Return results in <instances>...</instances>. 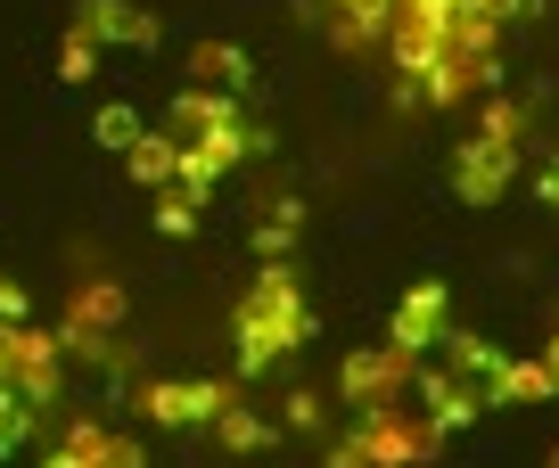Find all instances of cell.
I'll use <instances>...</instances> for the list:
<instances>
[{
    "label": "cell",
    "mask_w": 559,
    "mask_h": 468,
    "mask_svg": "<svg viewBox=\"0 0 559 468\" xmlns=\"http://www.w3.org/2000/svg\"><path fill=\"white\" fill-rule=\"evenodd\" d=\"M444 321H453V288H444V279H419V288H403V296H395L386 346H403V353H428V346H444Z\"/></svg>",
    "instance_id": "obj_8"
},
{
    "label": "cell",
    "mask_w": 559,
    "mask_h": 468,
    "mask_svg": "<svg viewBox=\"0 0 559 468\" xmlns=\"http://www.w3.org/2000/svg\"><path fill=\"white\" fill-rule=\"evenodd\" d=\"M99 74V41L83 34V25H67V41H58V83H91Z\"/></svg>",
    "instance_id": "obj_20"
},
{
    "label": "cell",
    "mask_w": 559,
    "mask_h": 468,
    "mask_svg": "<svg viewBox=\"0 0 559 468\" xmlns=\"http://www.w3.org/2000/svg\"><path fill=\"white\" fill-rule=\"evenodd\" d=\"M519 156H526V99L519 91H486L477 99V132L453 156V197L461 206H493L519 181Z\"/></svg>",
    "instance_id": "obj_3"
},
{
    "label": "cell",
    "mask_w": 559,
    "mask_h": 468,
    "mask_svg": "<svg viewBox=\"0 0 559 468\" xmlns=\"http://www.w3.org/2000/svg\"><path fill=\"white\" fill-rule=\"evenodd\" d=\"M25 435H34V403H25L17 386H0V460H9Z\"/></svg>",
    "instance_id": "obj_21"
},
{
    "label": "cell",
    "mask_w": 559,
    "mask_h": 468,
    "mask_svg": "<svg viewBox=\"0 0 559 468\" xmlns=\"http://www.w3.org/2000/svg\"><path fill=\"white\" fill-rule=\"evenodd\" d=\"M0 321H25V288L9 272H0Z\"/></svg>",
    "instance_id": "obj_23"
},
{
    "label": "cell",
    "mask_w": 559,
    "mask_h": 468,
    "mask_svg": "<svg viewBox=\"0 0 559 468\" xmlns=\"http://www.w3.org/2000/svg\"><path fill=\"white\" fill-rule=\"evenodd\" d=\"M297 223H305L297 197H272V206H263V223H255V255H263V263H288V247H297Z\"/></svg>",
    "instance_id": "obj_16"
},
{
    "label": "cell",
    "mask_w": 559,
    "mask_h": 468,
    "mask_svg": "<svg viewBox=\"0 0 559 468\" xmlns=\"http://www.w3.org/2000/svg\"><path fill=\"white\" fill-rule=\"evenodd\" d=\"M321 17H330V41H337V50L362 58V50H386L395 0H321Z\"/></svg>",
    "instance_id": "obj_10"
},
{
    "label": "cell",
    "mask_w": 559,
    "mask_h": 468,
    "mask_svg": "<svg viewBox=\"0 0 559 468\" xmlns=\"http://www.w3.org/2000/svg\"><path fill=\"white\" fill-rule=\"evenodd\" d=\"M543 362H551V379H559V329H551V346H543Z\"/></svg>",
    "instance_id": "obj_24"
},
{
    "label": "cell",
    "mask_w": 559,
    "mask_h": 468,
    "mask_svg": "<svg viewBox=\"0 0 559 468\" xmlns=\"http://www.w3.org/2000/svg\"><path fill=\"white\" fill-rule=\"evenodd\" d=\"M419 411L437 419L444 435H461V428H477V411H486V395H477L469 379H453V370H419Z\"/></svg>",
    "instance_id": "obj_11"
},
{
    "label": "cell",
    "mask_w": 559,
    "mask_h": 468,
    "mask_svg": "<svg viewBox=\"0 0 559 468\" xmlns=\"http://www.w3.org/2000/svg\"><path fill=\"white\" fill-rule=\"evenodd\" d=\"M0 386H17L34 411H50L58 386H67V346H58V329H34V321H0Z\"/></svg>",
    "instance_id": "obj_5"
},
{
    "label": "cell",
    "mask_w": 559,
    "mask_h": 468,
    "mask_svg": "<svg viewBox=\"0 0 559 468\" xmlns=\"http://www.w3.org/2000/svg\"><path fill=\"white\" fill-rule=\"evenodd\" d=\"M230 403H239V386L223 379H140L132 386V411L148 428H214Z\"/></svg>",
    "instance_id": "obj_6"
},
{
    "label": "cell",
    "mask_w": 559,
    "mask_h": 468,
    "mask_svg": "<svg viewBox=\"0 0 559 468\" xmlns=\"http://www.w3.org/2000/svg\"><path fill=\"white\" fill-rule=\"evenodd\" d=\"M444 353H453V379H469L477 395H486V386H493V370L510 362L502 346H486V337H453V329H444Z\"/></svg>",
    "instance_id": "obj_17"
},
{
    "label": "cell",
    "mask_w": 559,
    "mask_h": 468,
    "mask_svg": "<svg viewBox=\"0 0 559 468\" xmlns=\"http://www.w3.org/2000/svg\"><path fill=\"white\" fill-rule=\"evenodd\" d=\"M412 379H419V353H403V346H362V353H346V362H337V403L370 411V403H395Z\"/></svg>",
    "instance_id": "obj_7"
},
{
    "label": "cell",
    "mask_w": 559,
    "mask_h": 468,
    "mask_svg": "<svg viewBox=\"0 0 559 468\" xmlns=\"http://www.w3.org/2000/svg\"><path fill=\"white\" fill-rule=\"evenodd\" d=\"M91 132H99V148H132V140H140V107H99V123H91Z\"/></svg>",
    "instance_id": "obj_22"
},
{
    "label": "cell",
    "mask_w": 559,
    "mask_h": 468,
    "mask_svg": "<svg viewBox=\"0 0 559 468\" xmlns=\"http://www.w3.org/2000/svg\"><path fill=\"white\" fill-rule=\"evenodd\" d=\"M437 444H444V428L428 411L370 403L346 444H330V468H419V460H437Z\"/></svg>",
    "instance_id": "obj_4"
},
{
    "label": "cell",
    "mask_w": 559,
    "mask_h": 468,
    "mask_svg": "<svg viewBox=\"0 0 559 468\" xmlns=\"http://www.w3.org/2000/svg\"><path fill=\"white\" fill-rule=\"evenodd\" d=\"M107 444H116L107 419H67V435H58V452L41 468H107Z\"/></svg>",
    "instance_id": "obj_14"
},
{
    "label": "cell",
    "mask_w": 559,
    "mask_h": 468,
    "mask_svg": "<svg viewBox=\"0 0 559 468\" xmlns=\"http://www.w3.org/2000/svg\"><path fill=\"white\" fill-rule=\"evenodd\" d=\"M165 132L181 140V173L174 181H181V190H198V197H214V181L255 148V132H247V116H239V91H206V83L174 99Z\"/></svg>",
    "instance_id": "obj_2"
},
{
    "label": "cell",
    "mask_w": 559,
    "mask_h": 468,
    "mask_svg": "<svg viewBox=\"0 0 559 468\" xmlns=\"http://www.w3.org/2000/svg\"><path fill=\"white\" fill-rule=\"evenodd\" d=\"M198 206H206L198 190L165 181V190H157V230H165V239H190V230H198Z\"/></svg>",
    "instance_id": "obj_19"
},
{
    "label": "cell",
    "mask_w": 559,
    "mask_h": 468,
    "mask_svg": "<svg viewBox=\"0 0 559 468\" xmlns=\"http://www.w3.org/2000/svg\"><path fill=\"white\" fill-rule=\"evenodd\" d=\"M272 435H280V428L255 411V403H230V411L214 419V444H223V452H263Z\"/></svg>",
    "instance_id": "obj_18"
},
{
    "label": "cell",
    "mask_w": 559,
    "mask_h": 468,
    "mask_svg": "<svg viewBox=\"0 0 559 468\" xmlns=\"http://www.w3.org/2000/svg\"><path fill=\"white\" fill-rule=\"evenodd\" d=\"M123 173H132L140 190H165V181L181 173V140L174 132H140L132 148H123Z\"/></svg>",
    "instance_id": "obj_13"
},
{
    "label": "cell",
    "mask_w": 559,
    "mask_h": 468,
    "mask_svg": "<svg viewBox=\"0 0 559 468\" xmlns=\"http://www.w3.org/2000/svg\"><path fill=\"white\" fill-rule=\"evenodd\" d=\"M74 25H83L91 41H116V50H157V17L140 9V0H74Z\"/></svg>",
    "instance_id": "obj_9"
},
{
    "label": "cell",
    "mask_w": 559,
    "mask_h": 468,
    "mask_svg": "<svg viewBox=\"0 0 559 468\" xmlns=\"http://www.w3.org/2000/svg\"><path fill=\"white\" fill-rule=\"evenodd\" d=\"M190 74H198L206 91H247V74H255V67H247L239 41H198V50H190Z\"/></svg>",
    "instance_id": "obj_15"
},
{
    "label": "cell",
    "mask_w": 559,
    "mask_h": 468,
    "mask_svg": "<svg viewBox=\"0 0 559 468\" xmlns=\"http://www.w3.org/2000/svg\"><path fill=\"white\" fill-rule=\"evenodd\" d=\"M551 468H559V460H551Z\"/></svg>",
    "instance_id": "obj_25"
},
{
    "label": "cell",
    "mask_w": 559,
    "mask_h": 468,
    "mask_svg": "<svg viewBox=\"0 0 559 468\" xmlns=\"http://www.w3.org/2000/svg\"><path fill=\"white\" fill-rule=\"evenodd\" d=\"M551 395H559L551 362H543V353H510V362L493 370V386H486V411H510V403H551Z\"/></svg>",
    "instance_id": "obj_12"
},
{
    "label": "cell",
    "mask_w": 559,
    "mask_h": 468,
    "mask_svg": "<svg viewBox=\"0 0 559 468\" xmlns=\"http://www.w3.org/2000/svg\"><path fill=\"white\" fill-rule=\"evenodd\" d=\"M305 337H313V296L288 263H263L247 279L239 312H230V353H239V379H263V370L297 362Z\"/></svg>",
    "instance_id": "obj_1"
}]
</instances>
